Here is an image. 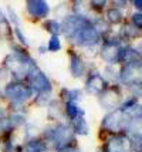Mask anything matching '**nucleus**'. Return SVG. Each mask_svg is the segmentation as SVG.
Returning a JSON list of instances; mask_svg holds the SVG:
<instances>
[{
	"label": "nucleus",
	"mask_w": 142,
	"mask_h": 152,
	"mask_svg": "<svg viewBox=\"0 0 142 152\" xmlns=\"http://www.w3.org/2000/svg\"><path fill=\"white\" fill-rule=\"evenodd\" d=\"M31 12L39 16H43V14L47 13V4L44 3H36V9H31Z\"/></svg>",
	"instance_id": "nucleus-1"
},
{
	"label": "nucleus",
	"mask_w": 142,
	"mask_h": 152,
	"mask_svg": "<svg viewBox=\"0 0 142 152\" xmlns=\"http://www.w3.org/2000/svg\"><path fill=\"white\" fill-rule=\"evenodd\" d=\"M58 47H60V43H58V39H53L51 40V44H50V48H51V50H55V48H58Z\"/></svg>",
	"instance_id": "nucleus-2"
}]
</instances>
